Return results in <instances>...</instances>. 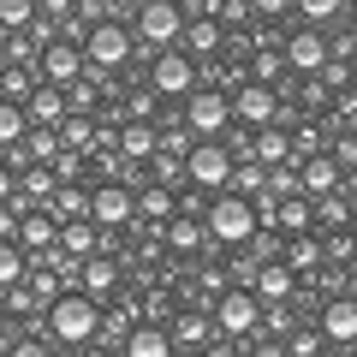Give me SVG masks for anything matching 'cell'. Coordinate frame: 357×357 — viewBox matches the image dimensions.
<instances>
[{
	"instance_id": "36",
	"label": "cell",
	"mask_w": 357,
	"mask_h": 357,
	"mask_svg": "<svg viewBox=\"0 0 357 357\" xmlns=\"http://www.w3.org/2000/svg\"><path fill=\"white\" fill-rule=\"evenodd\" d=\"M345 197H351V208H357V167L345 173Z\"/></svg>"
},
{
	"instance_id": "37",
	"label": "cell",
	"mask_w": 357,
	"mask_h": 357,
	"mask_svg": "<svg viewBox=\"0 0 357 357\" xmlns=\"http://www.w3.org/2000/svg\"><path fill=\"white\" fill-rule=\"evenodd\" d=\"M84 357H119V351H107V345H89V351Z\"/></svg>"
},
{
	"instance_id": "11",
	"label": "cell",
	"mask_w": 357,
	"mask_h": 357,
	"mask_svg": "<svg viewBox=\"0 0 357 357\" xmlns=\"http://www.w3.org/2000/svg\"><path fill=\"white\" fill-rule=\"evenodd\" d=\"M84 48H89V66H102V72H119L131 54H143V48H137V30H131V24H102V30H89Z\"/></svg>"
},
{
	"instance_id": "24",
	"label": "cell",
	"mask_w": 357,
	"mask_h": 357,
	"mask_svg": "<svg viewBox=\"0 0 357 357\" xmlns=\"http://www.w3.org/2000/svg\"><path fill=\"white\" fill-rule=\"evenodd\" d=\"M173 328H161V321H143L137 333L126 340V357H173Z\"/></svg>"
},
{
	"instance_id": "5",
	"label": "cell",
	"mask_w": 357,
	"mask_h": 357,
	"mask_svg": "<svg viewBox=\"0 0 357 357\" xmlns=\"http://www.w3.org/2000/svg\"><path fill=\"white\" fill-rule=\"evenodd\" d=\"M149 89L161 102H191L197 89H203V72H197V60L185 48H167V54L149 60Z\"/></svg>"
},
{
	"instance_id": "19",
	"label": "cell",
	"mask_w": 357,
	"mask_h": 357,
	"mask_svg": "<svg viewBox=\"0 0 357 357\" xmlns=\"http://www.w3.org/2000/svg\"><path fill=\"white\" fill-rule=\"evenodd\" d=\"M161 238H167V250H173V256H203V250H215V238H208V227H203L197 215H178Z\"/></svg>"
},
{
	"instance_id": "27",
	"label": "cell",
	"mask_w": 357,
	"mask_h": 357,
	"mask_svg": "<svg viewBox=\"0 0 357 357\" xmlns=\"http://www.w3.org/2000/svg\"><path fill=\"white\" fill-rule=\"evenodd\" d=\"M36 18H42V0H0V24H6V36L36 30Z\"/></svg>"
},
{
	"instance_id": "18",
	"label": "cell",
	"mask_w": 357,
	"mask_h": 357,
	"mask_svg": "<svg viewBox=\"0 0 357 357\" xmlns=\"http://www.w3.org/2000/svg\"><path fill=\"white\" fill-rule=\"evenodd\" d=\"M340 191H345V167L333 161V149L316 155V161H304V197H310V203H321V197H340Z\"/></svg>"
},
{
	"instance_id": "35",
	"label": "cell",
	"mask_w": 357,
	"mask_h": 357,
	"mask_svg": "<svg viewBox=\"0 0 357 357\" xmlns=\"http://www.w3.org/2000/svg\"><path fill=\"white\" fill-rule=\"evenodd\" d=\"M203 357H238V340H215V345H208Z\"/></svg>"
},
{
	"instance_id": "28",
	"label": "cell",
	"mask_w": 357,
	"mask_h": 357,
	"mask_svg": "<svg viewBox=\"0 0 357 357\" xmlns=\"http://www.w3.org/2000/svg\"><path fill=\"white\" fill-rule=\"evenodd\" d=\"M280 232H292V238L316 232V203H310V197H286L280 203Z\"/></svg>"
},
{
	"instance_id": "21",
	"label": "cell",
	"mask_w": 357,
	"mask_h": 357,
	"mask_svg": "<svg viewBox=\"0 0 357 357\" xmlns=\"http://www.w3.org/2000/svg\"><path fill=\"white\" fill-rule=\"evenodd\" d=\"M119 280H126V268H119V256H96V262H84V292L102 304V298H119Z\"/></svg>"
},
{
	"instance_id": "2",
	"label": "cell",
	"mask_w": 357,
	"mask_h": 357,
	"mask_svg": "<svg viewBox=\"0 0 357 357\" xmlns=\"http://www.w3.org/2000/svg\"><path fill=\"white\" fill-rule=\"evenodd\" d=\"M203 227H208V238H215V250H244V244L262 232V220H256V203H250V197L220 191V197H208Z\"/></svg>"
},
{
	"instance_id": "34",
	"label": "cell",
	"mask_w": 357,
	"mask_h": 357,
	"mask_svg": "<svg viewBox=\"0 0 357 357\" xmlns=\"http://www.w3.org/2000/svg\"><path fill=\"white\" fill-rule=\"evenodd\" d=\"M250 357H292L286 340H250Z\"/></svg>"
},
{
	"instance_id": "15",
	"label": "cell",
	"mask_w": 357,
	"mask_h": 357,
	"mask_svg": "<svg viewBox=\"0 0 357 357\" xmlns=\"http://www.w3.org/2000/svg\"><path fill=\"white\" fill-rule=\"evenodd\" d=\"M321 333H328L333 345H345V351H351V345H357V298L333 292L328 304H321Z\"/></svg>"
},
{
	"instance_id": "32",
	"label": "cell",
	"mask_w": 357,
	"mask_h": 357,
	"mask_svg": "<svg viewBox=\"0 0 357 357\" xmlns=\"http://www.w3.org/2000/svg\"><path fill=\"white\" fill-rule=\"evenodd\" d=\"M321 340H328V333H321V321H316V328H298L292 340H286V351L292 357H321Z\"/></svg>"
},
{
	"instance_id": "16",
	"label": "cell",
	"mask_w": 357,
	"mask_h": 357,
	"mask_svg": "<svg viewBox=\"0 0 357 357\" xmlns=\"http://www.w3.org/2000/svg\"><path fill=\"white\" fill-rule=\"evenodd\" d=\"M250 161H262L268 173H280V167H298L292 126H268V131H256V149H250Z\"/></svg>"
},
{
	"instance_id": "6",
	"label": "cell",
	"mask_w": 357,
	"mask_h": 357,
	"mask_svg": "<svg viewBox=\"0 0 357 357\" xmlns=\"http://www.w3.org/2000/svg\"><path fill=\"white\" fill-rule=\"evenodd\" d=\"M185 126H191L203 143H220L232 126H238V107H232V96H227V89L203 84V89L191 96V102H185Z\"/></svg>"
},
{
	"instance_id": "17",
	"label": "cell",
	"mask_w": 357,
	"mask_h": 357,
	"mask_svg": "<svg viewBox=\"0 0 357 357\" xmlns=\"http://www.w3.org/2000/svg\"><path fill=\"white\" fill-rule=\"evenodd\" d=\"M286 262H292L298 280H321V268H328V238H321V232L286 238Z\"/></svg>"
},
{
	"instance_id": "33",
	"label": "cell",
	"mask_w": 357,
	"mask_h": 357,
	"mask_svg": "<svg viewBox=\"0 0 357 357\" xmlns=\"http://www.w3.org/2000/svg\"><path fill=\"white\" fill-rule=\"evenodd\" d=\"M6 357H54V340H18L6 345Z\"/></svg>"
},
{
	"instance_id": "13",
	"label": "cell",
	"mask_w": 357,
	"mask_h": 357,
	"mask_svg": "<svg viewBox=\"0 0 357 357\" xmlns=\"http://www.w3.org/2000/svg\"><path fill=\"white\" fill-rule=\"evenodd\" d=\"M227 48H232L227 24L208 18L203 6H197V13H191V30H185V54H191V60H227Z\"/></svg>"
},
{
	"instance_id": "8",
	"label": "cell",
	"mask_w": 357,
	"mask_h": 357,
	"mask_svg": "<svg viewBox=\"0 0 357 357\" xmlns=\"http://www.w3.org/2000/svg\"><path fill=\"white\" fill-rule=\"evenodd\" d=\"M89 220H96L107 238L126 232V227H137V220H143V215H137V191H131V185H114V178L96 185V208H89Z\"/></svg>"
},
{
	"instance_id": "1",
	"label": "cell",
	"mask_w": 357,
	"mask_h": 357,
	"mask_svg": "<svg viewBox=\"0 0 357 357\" xmlns=\"http://www.w3.org/2000/svg\"><path fill=\"white\" fill-rule=\"evenodd\" d=\"M102 321H107V310L89 292H66L60 304L48 310V340L72 345V351H89V345H102Z\"/></svg>"
},
{
	"instance_id": "10",
	"label": "cell",
	"mask_w": 357,
	"mask_h": 357,
	"mask_svg": "<svg viewBox=\"0 0 357 357\" xmlns=\"http://www.w3.org/2000/svg\"><path fill=\"white\" fill-rule=\"evenodd\" d=\"M232 173H238V155L227 149V143H197L191 155V185L197 191H232Z\"/></svg>"
},
{
	"instance_id": "9",
	"label": "cell",
	"mask_w": 357,
	"mask_h": 357,
	"mask_svg": "<svg viewBox=\"0 0 357 357\" xmlns=\"http://www.w3.org/2000/svg\"><path fill=\"white\" fill-rule=\"evenodd\" d=\"M232 107H238V126H250V131L286 126V89H268V84H244L238 96H232Z\"/></svg>"
},
{
	"instance_id": "23",
	"label": "cell",
	"mask_w": 357,
	"mask_h": 357,
	"mask_svg": "<svg viewBox=\"0 0 357 357\" xmlns=\"http://www.w3.org/2000/svg\"><path fill=\"white\" fill-rule=\"evenodd\" d=\"M220 340V328H215V316H203V310H178L173 316V345H215Z\"/></svg>"
},
{
	"instance_id": "12",
	"label": "cell",
	"mask_w": 357,
	"mask_h": 357,
	"mask_svg": "<svg viewBox=\"0 0 357 357\" xmlns=\"http://www.w3.org/2000/svg\"><path fill=\"white\" fill-rule=\"evenodd\" d=\"M42 77H48L54 89L84 84V77H89V48H84V42H54L48 60H42Z\"/></svg>"
},
{
	"instance_id": "4",
	"label": "cell",
	"mask_w": 357,
	"mask_h": 357,
	"mask_svg": "<svg viewBox=\"0 0 357 357\" xmlns=\"http://www.w3.org/2000/svg\"><path fill=\"white\" fill-rule=\"evenodd\" d=\"M215 328H220V340H238V345H250L256 333H262V298L250 292V286H232V292H220L215 298Z\"/></svg>"
},
{
	"instance_id": "26",
	"label": "cell",
	"mask_w": 357,
	"mask_h": 357,
	"mask_svg": "<svg viewBox=\"0 0 357 357\" xmlns=\"http://www.w3.org/2000/svg\"><path fill=\"white\" fill-rule=\"evenodd\" d=\"M60 137H66V149H72V155H89V161H96V137H102V119L72 114V119L60 126Z\"/></svg>"
},
{
	"instance_id": "29",
	"label": "cell",
	"mask_w": 357,
	"mask_h": 357,
	"mask_svg": "<svg viewBox=\"0 0 357 357\" xmlns=\"http://www.w3.org/2000/svg\"><path fill=\"white\" fill-rule=\"evenodd\" d=\"M232 191L250 197V203H256V197H268V167H262V161H238V173H232Z\"/></svg>"
},
{
	"instance_id": "25",
	"label": "cell",
	"mask_w": 357,
	"mask_h": 357,
	"mask_svg": "<svg viewBox=\"0 0 357 357\" xmlns=\"http://www.w3.org/2000/svg\"><path fill=\"white\" fill-rule=\"evenodd\" d=\"M298 24L328 36L333 24H351V6H340V0H304V6H298Z\"/></svg>"
},
{
	"instance_id": "20",
	"label": "cell",
	"mask_w": 357,
	"mask_h": 357,
	"mask_svg": "<svg viewBox=\"0 0 357 357\" xmlns=\"http://www.w3.org/2000/svg\"><path fill=\"white\" fill-rule=\"evenodd\" d=\"M137 215L155 220V227L167 232L178 215H185V208H178V191H173V185H143V191H137Z\"/></svg>"
},
{
	"instance_id": "30",
	"label": "cell",
	"mask_w": 357,
	"mask_h": 357,
	"mask_svg": "<svg viewBox=\"0 0 357 357\" xmlns=\"http://www.w3.org/2000/svg\"><path fill=\"white\" fill-rule=\"evenodd\" d=\"M24 137H30V114L6 102V107H0V143H6V149H18Z\"/></svg>"
},
{
	"instance_id": "38",
	"label": "cell",
	"mask_w": 357,
	"mask_h": 357,
	"mask_svg": "<svg viewBox=\"0 0 357 357\" xmlns=\"http://www.w3.org/2000/svg\"><path fill=\"white\" fill-rule=\"evenodd\" d=\"M351 30H357V6H351Z\"/></svg>"
},
{
	"instance_id": "31",
	"label": "cell",
	"mask_w": 357,
	"mask_h": 357,
	"mask_svg": "<svg viewBox=\"0 0 357 357\" xmlns=\"http://www.w3.org/2000/svg\"><path fill=\"white\" fill-rule=\"evenodd\" d=\"M345 220H351V197H321V203H316V227H333V232H340L345 227Z\"/></svg>"
},
{
	"instance_id": "3",
	"label": "cell",
	"mask_w": 357,
	"mask_h": 357,
	"mask_svg": "<svg viewBox=\"0 0 357 357\" xmlns=\"http://www.w3.org/2000/svg\"><path fill=\"white\" fill-rule=\"evenodd\" d=\"M185 30H191V13H185L178 0H149V6H137V42L149 54L185 48Z\"/></svg>"
},
{
	"instance_id": "7",
	"label": "cell",
	"mask_w": 357,
	"mask_h": 357,
	"mask_svg": "<svg viewBox=\"0 0 357 357\" xmlns=\"http://www.w3.org/2000/svg\"><path fill=\"white\" fill-rule=\"evenodd\" d=\"M286 66H292V77H321L333 66V36L292 24V30H286Z\"/></svg>"
},
{
	"instance_id": "22",
	"label": "cell",
	"mask_w": 357,
	"mask_h": 357,
	"mask_svg": "<svg viewBox=\"0 0 357 357\" xmlns=\"http://www.w3.org/2000/svg\"><path fill=\"white\" fill-rule=\"evenodd\" d=\"M256 298H262V304H292V298H298L292 262H268L262 274H256Z\"/></svg>"
},
{
	"instance_id": "39",
	"label": "cell",
	"mask_w": 357,
	"mask_h": 357,
	"mask_svg": "<svg viewBox=\"0 0 357 357\" xmlns=\"http://www.w3.org/2000/svg\"><path fill=\"white\" fill-rule=\"evenodd\" d=\"M345 357H357V345H351V351H345Z\"/></svg>"
},
{
	"instance_id": "14",
	"label": "cell",
	"mask_w": 357,
	"mask_h": 357,
	"mask_svg": "<svg viewBox=\"0 0 357 357\" xmlns=\"http://www.w3.org/2000/svg\"><path fill=\"white\" fill-rule=\"evenodd\" d=\"M60 250L72 256V262H96V256H107V232L96 227V220H66L60 227Z\"/></svg>"
}]
</instances>
